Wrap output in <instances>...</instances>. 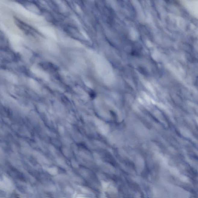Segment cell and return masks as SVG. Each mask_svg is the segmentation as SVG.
I'll list each match as a JSON object with an SVG mask.
<instances>
[{
    "mask_svg": "<svg viewBox=\"0 0 198 198\" xmlns=\"http://www.w3.org/2000/svg\"><path fill=\"white\" fill-rule=\"evenodd\" d=\"M11 198H20L16 194H13Z\"/></svg>",
    "mask_w": 198,
    "mask_h": 198,
    "instance_id": "obj_1",
    "label": "cell"
}]
</instances>
